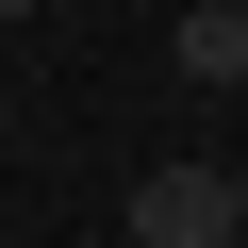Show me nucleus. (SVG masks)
I'll return each instance as SVG.
<instances>
[{
  "instance_id": "4",
  "label": "nucleus",
  "mask_w": 248,
  "mask_h": 248,
  "mask_svg": "<svg viewBox=\"0 0 248 248\" xmlns=\"http://www.w3.org/2000/svg\"><path fill=\"white\" fill-rule=\"evenodd\" d=\"M0 17H33V0H0Z\"/></svg>"
},
{
  "instance_id": "5",
  "label": "nucleus",
  "mask_w": 248,
  "mask_h": 248,
  "mask_svg": "<svg viewBox=\"0 0 248 248\" xmlns=\"http://www.w3.org/2000/svg\"><path fill=\"white\" fill-rule=\"evenodd\" d=\"M232 17H248V0H232Z\"/></svg>"
},
{
  "instance_id": "2",
  "label": "nucleus",
  "mask_w": 248,
  "mask_h": 248,
  "mask_svg": "<svg viewBox=\"0 0 248 248\" xmlns=\"http://www.w3.org/2000/svg\"><path fill=\"white\" fill-rule=\"evenodd\" d=\"M182 83H248V17H232V0L182 17Z\"/></svg>"
},
{
  "instance_id": "3",
  "label": "nucleus",
  "mask_w": 248,
  "mask_h": 248,
  "mask_svg": "<svg viewBox=\"0 0 248 248\" xmlns=\"http://www.w3.org/2000/svg\"><path fill=\"white\" fill-rule=\"evenodd\" d=\"M232 215H248V166H232Z\"/></svg>"
},
{
  "instance_id": "1",
  "label": "nucleus",
  "mask_w": 248,
  "mask_h": 248,
  "mask_svg": "<svg viewBox=\"0 0 248 248\" xmlns=\"http://www.w3.org/2000/svg\"><path fill=\"white\" fill-rule=\"evenodd\" d=\"M133 248H248V215H232L215 166H149L133 182Z\"/></svg>"
}]
</instances>
